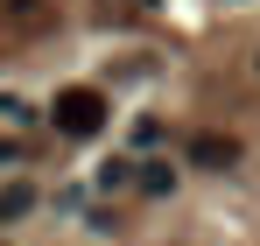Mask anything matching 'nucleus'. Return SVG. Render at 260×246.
<instances>
[{"instance_id":"39448f33","label":"nucleus","mask_w":260,"mask_h":246,"mask_svg":"<svg viewBox=\"0 0 260 246\" xmlns=\"http://www.w3.org/2000/svg\"><path fill=\"white\" fill-rule=\"evenodd\" d=\"M169 183H176V176H169V169H162V162H148V169H141V190H155V197H162Z\"/></svg>"},{"instance_id":"f03ea898","label":"nucleus","mask_w":260,"mask_h":246,"mask_svg":"<svg viewBox=\"0 0 260 246\" xmlns=\"http://www.w3.org/2000/svg\"><path fill=\"white\" fill-rule=\"evenodd\" d=\"M190 162L197 169H232L239 162V141L232 134H190Z\"/></svg>"},{"instance_id":"7ed1b4c3","label":"nucleus","mask_w":260,"mask_h":246,"mask_svg":"<svg viewBox=\"0 0 260 246\" xmlns=\"http://www.w3.org/2000/svg\"><path fill=\"white\" fill-rule=\"evenodd\" d=\"M0 21H14V28H49L56 14H49V0H7V7H0Z\"/></svg>"},{"instance_id":"20e7f679","label":"nucleus","mask_w":260,"mask_h":246,"mask_svg":"<svg viewBox=\"0 0 260 246\" xmlns=\"http://www.w3.org/2000/svg\"><path fill=\"white\" fill-rule=\"evenodd\" d=\"M28 204H36V190H28V183H7V190H0V218H21Z\"/></svg>"},{"instance_id":"f257e3e1","label":"nucleus","mask_w":260,"mask_h":246,"mask_svg":"<svg viewBox=\"0 0 260 246\" xmlns=\"http://www.w3.org/2000/svg\"><path fill=\"white\" fill-rule=\"evenodd\" d=\"M49 120H56V134H78V141H85V134L106 127V91H91V84L56 91V113H49Z\"/></svg>"}]
</instances>
